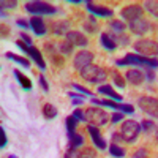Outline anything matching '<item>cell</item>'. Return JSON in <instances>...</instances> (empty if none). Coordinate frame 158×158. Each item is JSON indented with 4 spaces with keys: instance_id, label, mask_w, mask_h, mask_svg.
Masks as SVG:
<instances>
[{
    "instance_id": "obj_13",
    "label": "cell",
    "mask_w": 158,
    "mask_h": 158,
    "mask_svg": "<svg viewBox=\"0 0 158 158\" xmlns=\"http://www.w3.org/2000/svg\"><path fill=\"white\" fill-rule=\"evenodd\" d=\"M87 131H89V135H90V138H92V142H94V146H95L97 149L104 150V149L108 147V144H106V141H104V138L101 136L98 127H95V125H89V127H87Z\"/></svg>"
},
{
    "instance_id": "obj_5",
    "label": "cell",
    "mask_w": 158,
    "mask_h": 158,
    "mask_svg": "<svg viewBox=\"0 0 158 158\" xmlns=\"http://www.w3.org/2000/svg\"><path fill=\"white\" fill-rule=\"evenodd\" d=\"M139 133H141V125L136 120H125L122 123L120 135H122V138H123L125 142H128V144L135 142L138 139Z\"/></svg>"
},
{
    "instance_id": "obj_41",
    "label": "cell",
    "mask_w": 158,
    "mask_h": 158,
    "mask_svg": "<svg viewBox=\"0 0 158 158\" xmlns=\"http://www.w3.org/2000/svg\"><path fill=\"white\" fill-rule=\"evenodd\" d=\"M120 120H123V112H114L112 115H111V122L112 123H118V122H120Z\"/></svg>"
},
{
    "instance_id": "obj_49",
    "label": "cell",
    "mask_w": 158,
    "mask_h": 158,
    "mask_svg": "<svg viewBox=\"0 0 158 158\" xmlns=\"http://www.w3.org/2000/svg\"><path fill=\"white\" fill-rule=\"evenodd\" d=\"M16 46H18V48H21V49H22V51L25 52V54H27V49L30 48L29 44H25L24 41H19V40H18V41H16Z\"/></svg>"
},
{
    "instance_id": "obj_17",
    "label": "cell",
    "mask_w": 158,
    "mask_h": 158,
    "mask_svg": "<svg viewBox=\"0 0 158 158\" xmlns=\"http://www.w3.org/2000/svg\"><path fill=\"white\" fill-rule=\"evenodd\" d=\"M125 77H127V81L133 85H141L144 82V73L141 70H128Z\"/></svg>"
},
{
    "instance_id": "obj_36",
    "label": "cell",
    "mask_w": 158,
    "mask_h": 158,
    "mask_svg": "<svg viewBox=\"0 0 158 158\" xmlns=\"http://www.w3.org/2000/svg\"><path fill=\"white\" fill-rule=\"evenodd\" d=\"M0 6H2V10H5V8H16L18 6V2H15V0H2L0 2Z\"/></svg>"
},
{
    "instance_id": "obj_14",
    "label": "cell",
    "mask_w": 158,
    "mask_h": 158,
    "mask_svg": "<svg viewBox=\"0 0 158 158\" xmlns=\"http://www.w3.org/2000/svg\"><path fill=\"white\" fill-rule=\"evenodd\" d=\"M65 38H67V41H68V43H71L73 46L85 48V46L89 44L87 36H84L81 32H77V30H70L67 35H65Z\"/></svg>"
},
{
    "instance_id": "obj_20",
    "label": "cell",
    "mask_w": 158,
    "mask_h": 158,
    "mask_svg": "<svg viewBox=\"0 0 158 158\" xmlns=\"http://www.w3.org/2000/svg\"><path fill=\"white\" fill-rule=\"evenodd\" d=\"M13 74H15V77L19 81V84L22 85L24 90H32V81L25 74H22L19 70H13Z\"/></svg>"
},
{
    "instance_id": "obj_16",
    "label": "cell",
    "mask_w": 158,
    "mask_h": 158,
    "mask_svg": "<svg viewBox=\"0 0 158 158\" xmlns=\"http://www.w3.org/2000/svg\"><path fill=\"white\" fill-rule=\"evenodd\" d=\"M30 27H32V30L36 33V35H40V36H41V35H44L46 33V24H44V21L41 19V18H40V16H32L30 18Z\"/></svg>"
},
{
    "instance_id": "obj_18",
    "label": "cell",
    "mask_w": 158,
    "mask_h": 158,
    "mask_svg": "<svg viewBox=\"0 0 158 158\" xmlns=\"http://www.w3.org/2000/svg\"><path fill=\"white\" fill-rule=\"evenodd\" d=\"M68 32H70V22L68 21L52 22V33L54 35H67Z\"/></svg>"
},
{
    "instance_id": "obj_51",
    "label": "cell",
    "mask_w": 158,
    "mask_h": 158,
    "mask_svg": "<svg viewBox=\"0 0 158 158\" xmlns=\"http://www.w3.org/2000/svg\"><path fill=\"white\" fill-rule=\"evenodd\" d=\"M70 3H82V0H68Z\"/></svg>"
},
{
    "instance_id": "obj_43",
    "label": "cell",
    "mask_w": 158,
    "mask_h": 158,
    "mask_svg": "<svg viewBox=\"0 0 158 158\" xmlns=\"http://www.w3.org/2000/svg\"><path fill=\"white\" fill-rule=\"evenodd\" d=\"M6 146V135H5V130L0 128V147H5Z\"/></svg>"
},
{
    "instance_id": "obj_7",
    "label": "cell",
    "mask_w": 158,
    "mask_h": 158,
    "mask_svg": "<svg viewBox=\"0 0 158 158\" xmlns=\"http://www.w3.org/2000/svg\"><path fill=\"white\" fill-rule=\"evenodd\" d=\"M138 106L146 114H149L150 117L158 118V98H153V97H141L138 100Z\"/></svg>"
},
{
    "instance_id": "obj_53",
    "label": "cell",
    "mask_w": 158,
    "mask_h": 158,
    "mask_svg": "<svg viewBox=\"0 0 158 158\" xmlns=\"http://www.w3.org/2000/svg\"><path fill=\"white\" fill-rule=\"evenodd\" d=\"M8 158H16V156H15V155H10V156H8Z\"/></svg>"
},
{
    "instance_id": "obj_24",
    "label": "cell",
    "mask_w": 158,
    "mask_h": 158,
    "mask_svg": "<svg viewBox=\"0 0 158 158\" xmlns=\"http://www.w3.org/2000/svg\"><path fill=\"white\" fill-rule=\"evenodd\" d=\"M82 27H84V30H85V32H89V33H95V32H97V29H98L97 19H95L94 16L87 18V19L82 22Z\"/></svg>"
},
{
    "instance_id": "obj_34",
    "label": "cell",
    "mask_w": 158,
    "mask_h": 158,
    "mask_svg": "<svg viewBox=\"0 0 158 158\" xmlns=\"http://www.w3.org/2000/svg\"><path fill=\"white\" fill-rule=\"evenodd\" d=\"M70 98H73V106H79V104H82L84 103V98L81 97V95H79V94H74V92H70Z\"/></svg>"
},
{
    "instance_id": "obj_52",
    "label": "cell",
    "mask_w": 158,
    "mask_h": 158,
    "mask_svg": "<svg viewBox=\"0 0 158 158\" xmlns=\"http://www.w3.org/2000/svg\"><path fill=\"white\" fill-rule=\"evenodd\" d=\"M155 131H156V141H158V127H155Z\"/></svg>"
},
{
    "instance_id": "obj_27",
    "label": "cell",
    "mask_w": 158,
    "mask_h": 158,
    "mask_svg": "<svg viewBox=\"0 0 158 158\" xmlns=\"http://www.w3.org/2000/svg\"><path fill=\"white\" fill-rule=\"evenodd\" d=\"M65 123H67V133L68 136L74 135L76 133V125H77V118L74 115H68L67 118H65Z\"/></svg>"
},
{
    "instance_id": "obj_42",
    "label": "cell",
    "mask_w": 158,
    "mask_h": 158,
    "mask_svg": "<svg viewBox=\"0 0 158 158\" xmlns=\"http://www.w3.org/2000/svg\"><path fill=\"white\" fill-rule=\"evenodd\" d=\"M122 141H123V138H122V135H120V131H114V133H112V144L122 142Z\"/></svg>"
},
{
    "instance_id": "obj_30",
    "label": "cell",
    "mask_w": 158,
    "mask_h": 158,
    "mask_svg": "<svg viewBox=\"0 0 158 158\" xmlns=\"http://www.w3.org/2000/svg\"><path fill=\"white\" fill-rule=\"evenodd\" d=\"M109 153L114 158H123L125 156V150L118 146V144H111V146H109Z\"/></svg>"
},
{
    "instance_id": "obj_46",
    "label": "cell",
    "mask_w": 158,
    "mask_h": 158,
    "mask_svg": "<svg viewBox=\"0 0 158 158\" xmlns=\"http://www.w3.org/2000/svg\"><path fill=\"white\" fill-rule=\"evenodd\" d=\"M38 79H40V85H41V87L44 89V92H48V90H49V85H48V82H46L44 76H43V74H40V77H38Z\"/></svg>"
},
{
    "instance_id": "obj_3",
    "label": "cell",
    "mask_w": 158,
    "mask_h": 158,
    "mask_svg": "<svg viewBox=\"0 0 158 158\" xmlns=\"http://www.w3.org/2000/svg\"><path fill=\"white\" fill-rule=\"evenodd\" d=\"M25 11L30 15H56L57 6H54L49 2H40V0H33V2L25 3Z\"/></svg>"
},
{
    "instance_id": "obj_25",
    "label": "cell",
    "mask_w": 158,
    "mask_h": 158,
    "mask_svg": "<svg viewBox=\"0 0 158 158\" xmlns=\"http://www.w3.org/2000/svg\"><path fill=\"white\" fill-rule=\"evenodd\" d=\"M57 108L54 106V104H51V103H44L43 104V115L46 117V118H54V117H57Z\"/></svg>"
},
{
    "instance_id": "obj_47",
    "label": "cell",
    "mask_w": 158,
    "mask_h": 158,
    "mask_svg": "<svg viewBox=\"0 0 158 158\" xmlns=\"http://www.w3.org/2000/svg\"><path fill=\"white\" fill-rule=\"evenodd\" d=\"M21 36H22V41H24L25 44H29V46H33V43H32V38H30V36H29L27 33H24V32H22V33H21Z\"/></svg>"
},
{
    "instance_id": "obj_45",
    "label": "cell",
    "mask_w": 158,
    "mask_h": 158,
    "mask_svg": "<svg viewBox=\"0 0 158 158\" xmlns=\"http://www.w3.org/2000/svg\"><path fill=\"white\" fill-rule=\"evenodd\" d=\"M144 70H146V79H147V81H153V79H155L153 68H144Z\"/></svg>"
},
{
    "instance_id": "obj_8",
    "label": "cell",
    "mask_w": 158,
    "mask_h": 158,
    "mask_svg": "<svg viewBox=\"0 0 158 158\" xmlns=\"http://www.w3.org/2000/svg\"><path fill=\"white\" fill-rule=\"evenodd\" d=\"M92 104L94 106H106V108H112L118 112H128V114H133L135 108L131 104H123V103H115L111 100H98V98H92Z\"/></svg>"
},
{
    "instance_id": "obj_31",
    "label": "cell",
    "mask_w": 158,
    "mask_h": 158,
    "mask_svg": "<svg viewBox=\"0 0 158 158\" xmlns=\"http://www.w3.org/2000/svg\"><path fill=\"white\" fill-rule=\"evenodd\" d=\"M59 51L65 56H70L73 52V44L68 43V41H62V43H59Z\"/></svg>"
},
{
    "instance_id": "obj_37",
    "label": "cell",
    "mask_w": 158,
    "mask_h": 158,
    "mask_svg": "<svg viewBox=\"0 0 158 158\" xmlns=\"http://www.w3.org/2000/svg\"><path fill=\"white\" fill-rule=\"evenodd\" d=\"M73 115L77 118V122H87V117H85V112H82L81 109H74Z\"/></svg>"
},
{
    "instance_id": "obj_6",
    "label": "cell",
    "mask_w": 158,
    "mask_h": 158,
    "mask_svg": "<svg viewBox=\"0 0 158 158\" xmlns=\"http://www.w3.org/2000/svg\"><path fill=\"white\" fill-rule=\"evenodd\" d=\"M85 117H87V122H90V125H95V127L108 125V120L111 118L106 111L100 108H89L85 111Z\"/></svg>"
},
{
    "instance_id": "obj_9",
    "label": "cell",
    "mask_w": 158,
    "mask_h": 158,
    "mask_svg": "<svg viewBox=\"0 0 158 158\" xmlns=\"http://www.w3.org/2000/svg\"><path fill=\"white\" fill-rule=\"evenodd\" d=\"M142 13H144L142 5H139V3H131V5L125 6V8L120 11V16H122L125 21L131 22V21H135V19L142 18Z\"/></svg>"
},
{
    "instance_id": "obj_29",
    "label": "cell",
    "mask_w": 158,
    "mask_h": 158,
    "mask_svg": "<svg viewBox=\"0 0 158 158\" xmlns=\"http://www.w3.org/2000/svg\"><path fill=\"white\" fill-rule=\"evenodd\" d=\"M142 8L147 10L153 18L158 19V2H153V0H147V2L142 5Z\"/></svg>"
},
{
    "instance_id": "obj_28",
    "label": "cell",
    "mask_w": 158,
    "mask_h": 158,
    "mask_svg": "<svg viewBox=\"0 0 158 158\" xmlns=\"http://www.w3.org/2000/svg\"><path fill=\"white\" fill-rule=\"evenodd\" d=\"M109 27H111V33H123L125 29H127V25H125L122 21L114 19V21L109 22Z\"/></svg>"
},
{
    "instance_id": "obj_40",
    "label": "cell",
    "mask_w": 158,
    "mask_h": 158,
    "mask_svg": "<svg viewBox=\"0 0 158 158\" xmlns=\"http://www.w3.org/2000/svg\"><path fill=\"white\" fill-rule=\"evenodd\" d=\"M131 158H149V153H147L146 149H139V150H136L133 153V156H131Z\"/></svg>"
},
{
    "instance_id": "obj_48",
    "label": "cell",
    "mask_w": 158,
    "mask_h": 158,
    "mask_svg": "<svg viewBox=\"0 0 158 158\" xmlns=\"http://www.w3.org/2000/svg\"><path fill=\"white\" fill-rule=\"evenodd\" d=\"M82 158H95V152L92 149H84V156Z\"/></svg>"
},
{
    "instance_id": "obj_21",
    "label": "cell",
    "mask_w": 158,
    "mask_h": 158,
    "mask_svg": "<svg viewBox=\"0 0 158 158\" xmlns=\"http://www.w3.org/2000/svg\"><path fill=\"white\" fill-rule=\"evenodd\" d=\"M84 142L85 141H84V138L81 135L74 133V135L68 136V149H79V147L84 146Z\"/></svg>"
},
{
    "instance_id": "obj_19",
    "label": "cell",
    "mask_w": 158,
    "mask_h": 158,
    "mask_svg": "<svg viewBox=\"0 0 158 158\" xmlns=\"http://www.w3.org/2000/svg\"><path fill=\"white\" fill-rule=\"evenodd\" d=\"M98 92L100 94H103V95H106V97H109L111 100H114V101H122V95H117V92L111 87V85H100L98 87Z\"/></svg>"
},
{
    "instance_id": "obj_35",
    "label": "cell",
    "mask_w": 158,
    "mask_h": 158,
    "mask_svg": "<svg viewBox=\"0 0 158 158\" xmlns=\"http://www.w3.org/2000/svg\"><path fill=\"white\" fill-rule=\"evenodd\" d=\"M51 57V62H52V65L54 67H63V57H60V56H57V54H52V56H49Z\"/></svg>"
},
{
    "instance_id": "obj_38",
    "label": "cell",
    "mask_w": 158,
    "mask_h": 158,
    "mask_svg": "<svg viewBox=\"0 0 158 158\" xmlns=\"http://www.w3.org/2000/svg\"><path fill=\"white\" fill-rule=\"evenodd\" d=\"M73 87L77 90V92H81V94H84V95H87V97H92L94 94L89 90V89H85V87H82V85H79V84H76V82H73Z\"/></svg>"
},
{
    "instance_id": "obj_39",
    "label": "cell",
    "mask_w": 158,
    "mask_h": 158,
    "mask_svg": "<svg viewBox=\"0 0 158 158\" xmlns=\"http://www.w3.org/2000/svg\"><path fill=\"white\" fill-rule=\"evenodd\" d=\"M155 127H156V125H155L152 120H144L141 128H144V131H146V133H150V130H152V128H155Z\"/></svg>"
},
{
    "instance_id": "obj_33",
    "label": "cell",
    "mask_w": 158,
    "mask_h": 158,
    "mask_svg": "<svg viewBox=\"0 0 158 158\" xmlns=\"http://www.w3.org/2000/svg\"><path fill=\"white\" fill-rule=\"evenodd\" d=\"M84 156V150H77V149H68V152L65 153L63 158H82Z\"/></svg>"
},
{
    "instance_id": "obj_22",
    "label": "cell",
    "mask_w": 158,
    "mask_h": 158,
    "mask_svg": "<svg viewBox=\"0 0 158 158\" xmlns=\"http://www.w3.org/2000/svg\"><path fill=\"white\" fill-rule=\"evenodd\" d=\"M101 44H103V48L104 49H108V51H115L118 46L114 43V40L111 38V35L109 33H101Z\"/></svg>"
},
{
    "instance_id": "obj_44",
    "label": "cell",
    "mask_w": 158,
    "mask_h": 158,
    "mask_svg": "<svg viewBox=\"0 0 158 158\" xmlns=\"http://www.w3.org/2000/svg\"><path fill=\"white\" fill-rule=\"evenodd\" d=\"M16 24H18V27H21V29H27V27H30V22H25L22 18H18V19H16Z\"/></svg>"
},
{
    "instance_id": "obj_50",
    "label": "cell",
    "mask_w": 158,
    "mask_h": 158,
    "mask_svg": "<svg viewBox=\"0 0 158 158\" xmlns=\"http://www.w3.org/2000/svg\"><path fill=\"white\" fill-rule=\"evenodd\" d=\"M8 33H10V29H8V27H5V25L2 24V36L5 38V36H8Z\"/></svg>"
},
{
    "instance_id": "obj_23",
    "label": "cell",
    "mask_w": 158,
    "mask_h": 158,
    "mask_svg": "<svg viewBox=\"0 0 158 158\" xmlns=\"http://www.w3.org/2000/svg\"><path fill=\"white\" fill-rule=\"evenodd\" d=\"M5 57L6 59H10V60H15L16 63H19V65H22L24 68H29L30 67V62L27 60V59H24V57H21V56H18V54H15V52H5Z\"/></svg>"
},
{
    "instance_id": "obj_32",
    "label": "cell",
    "mask_w": 158,
    "mask_h": 158,
    "mask_svg": "<svg viewBox=\"0 0 158 158\" xmlns=\"http://www.w3.org/2000/svg\"><path fill=\"white\" fill-rule=\"evenodd\" d=\"M111 74H112V79H114V84H115L117 87L123 89V87H125V81H123V77L118 74V71H117V70H112Z\"/></svg>"
},
{
    "instance_id": "obj_15",
    "label": "cell",
    "mask_w": 158,
    "mask_h": 158,
    "mask_svg": "<svg viewBox=\"0 0 158 158\" xmlns=\"http://www.w3.org/2000/svg\"><path fill=\"white\" fill-rule=\"evenodd\" d=\"M27 54H29V56L32 57V60L38 65L40 70H46V62H44V59H43V56H41V52H40L38 48L30 46V48L27 49Z\"/></svg>"
},
{
    "instance_id": "obj_12",
    "label": "cell",
    "mask_w": 158,
    "mask_h": 158,
    "mask_svg": "<svg viewBox=\"0 0 158 158\" xmlns=\"http://www.w3.org/2000/svg\"><path fill=\"white\" fill-rule=\"evenodd\" d=\"M85 8L92 13L94 16H101V18H111L114 15V11L111 8H108L106 5H100V3H92V2H85Z\"/></svg>"
},
{
    "instance_id": "obj_26",
    "label": "cell",
    "mask_w": 158,
    "mask_h": 158,
    "mask_svg": "<svg viewBox=\"0 0 158 158\" xmlns=\"http://www.w3.org/2000/svg\"><path fill=\"white\" fill-rule=\"evenodd\" d=\"M109 35L117 46H128L130 44V38L125 33H109Z\"/></svg>"
},
{
    "instance_id": "obj_10",
    "label": "cell",
    "mask_w": 158,
    "mask_h": 158,
    "mask_svg": "<svg viewBox=\"0 0 158 158\" xmlns=\"http://www.w3.org/2000/svg\"><path fill=\"white\" fill-rule=\"evenodd\" d=\"M92 60H94V54H92V52H89V51H81V52H77V54L74 56L73 65H74L76 70L81 71L82 68L92 65Z\"/></svg>"
},
{
    "instance_id": "obj_2",
    "label": "cell",
    "mask_w": 158,
    "mask_h": 158,
    "mask_svg": "<svg viewBox=\"0 0 158 158\" xmlns=\"http://www.w3.org/2000/svg\"><path fill=\"white\" fill-rule=\"evenodd\" d=\"M79 74H81L82 79H85V81H89L92 84H100L103 81H106V77H108L106 70H103L98 65H89V67L79 71Z\"/></svg>"
},
{
    "instance_id": "obj_11",
    "label": "cell",
    "mask_w": 158,
    "mask_h": 158,
    "mask_svg": "<svg viewBox=\"0 0 158 158\" xmlns=\"http://www.w3.org/2000/svg\"><path fill=\"white\" fill-rule=\"evenodd\" d=\"M128 27H130V30L133 32L135 35H144V33L150 32V29H152V24H150L147 19H142V18H139V19L131 21V22L128 24Z\"/></svg>"
},
{
    "instance_id": "obj_4",
    "label": "cell",
    "mask_w": 158,
    "mask_h": 158,
    "mask_svg": "<svg viewBox=\"0 0 158 158\" xmlns=\"http://www.w3.org/2000/svg\"><path fill=\"white\" fill-rule=\"evenodd\" d=\"M133 48L139 56L144 57L158 56V43L153 41V40H138L136 43H133Z\"/></svg>"
},
{
    "instance_id": "obj_1",
    "label": "cell",
    "mask_w": 158,
    "mask_h": 158,
    "mask_svg": "<svg viewBox=\"0 0 158 158\" xmlns=\"http://www.w3.org/2000/svg\"><path fill=\"white\" fill-rule=\"evenodd\" d=\"M117 67H125V65H136L142 68H158V59L155 57H144L139 54H127L122 60H115Z\"/></svg>"
}]
</instances>
